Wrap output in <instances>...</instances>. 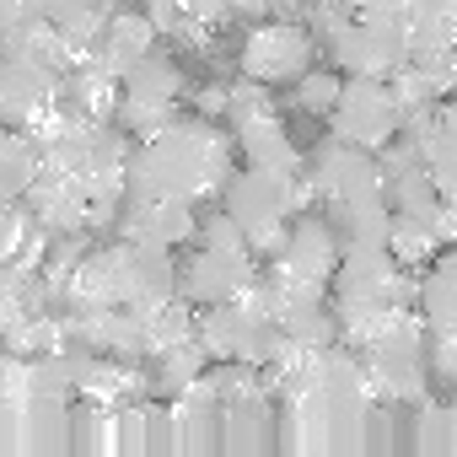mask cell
<instances>
[{
	"label": "cell",
	"mask_w": 457,
	"mask_h": 457,
	"mask_svg": "<svg viewBox=\"0 0 457 457\" xmlns=\"http://www.w3.org/2000/svg\"><path fill=\"white\" fill-rule=\"evenodd\" d=\"M387 248L398 253V264H425L441 253V232H436V220H420V215H398L393 210V232H387Z\"/></svg>",
	"instance_id": "18"
},
{
	"label": "cell",
	"mask_w": 457,
	"mask_h": 457,
	"mask_svg": "<svg viewBox=\"0 0 457 457\" xmlns=\"http://www.w3.org/2000/svg\"><path fill=\"white\" fill-rule=\"evenodd\" d=\"M156 33H162V28H156L145 12H108V17H103V33L92 38V49H87V54H92L103 71L124 76L140 54H151V49H156Z\"/></svg>",
	"instance_id": "12"
},
{
	"label": "cell",
	"mask_w": 457,
	"mask_h": 457,
	"mask_svg": "<svg viewBox=\"0 0 457 457\" xmlns=\"http://www.w3.org/2000/svg\"><path fill=\"white\" fill-rule=\"evenodd\" d=\"M414 446L420 452H457V409H425Z\"/></svg>",
	"instance_id": "19"
},
{
	"label": "cell",
	"mask_w": 457,
	"mask_h": 457,
	"mask_svg": "<svg viewBox=\"0 0 457 457\" xmlns=\"http://www.w3.org/2000/svg\"><path fill=\"white\" fill-rule=\"evenodd\" d=\"M420 318H425V328H457V248H446L436 264H430V275L420 280Z\"/></svg>",
	"instance_id": "15"
},
{
	"label": "cell",
	"mask_w": 457,
	"mask_h": 457,
	"mask_svg": "<svg viewBox=\"0 0 457 457\" xmlns=\"http://www.w3.org/2000/svg\"><path fill=\"white\" fill-rule=\"evenodd\" d=\"M307 65H318V38L307 22H259L243 38V76L264 87H291Z\"/></svg>",
	"instance_id": "7"
},
{
	"label": "cell",
	"mask_w": 457,
	"mask_h": 457,
	"mask_svg": "<svg viewBox=\"0 0 457 457\" xmlns=\"http://www.w3.org/2000/svg\"><path fill=\"white\" fill-rule=\"evenodd\" d=\"M204 371H210V350H204L199 334H194V339H183V345H172V350L156 355V377H151V387H156L162 398H183Z\"/></svg>",
	"instance_id": "16"
},
{
	"label": "cell",
	"mask_w": 457,
	"mask_h": 457,
	"mask_svg": "<svg viewBox=\"0 0 457 457\" xmlns=\"http://www.w3.org/2000/svg\"><path fill=\"white\" fill-rule=\"evenodd\" d=\"M60 103H65V71L28 54H0V124L33 129Z\"/></svg>",
	"instance_id": "8"
},
{
	"label": "cell",
	"mask_w": 457,
	"mask_h": 457,
	"mask_svg": "<svg viewBox=\"0 0 457 457\" xmlns=\"http://www.w3.org/2000/svg\"><path fill=\"white\" fill-rule=\"evenodd\" d=\"M178 12H183L188 22L210 28V22H220V17H232V0H178Z\"/></svg>",
	"instance_id": "20"
},
{
	"label": "cell",
	"mask_w": 457,
	"mask_h": 457,
	"mask_svg": "<svg viewBox=\"0 0 457 457\" xmlns=\"http://www.w3.org/2000/svg\"><path fill=\"white\" fill-rule=\"evenodd\" d=\"M119 92H124V103L178 108V97L188 92V76H183V65H178L167 49H151V54H140V60L119 76Z\"/></svg>",
	"instance_id": "13"
},
{
	"label": "cell",
	"mask_w": 457,
	"mask_h": 457,
	"mask_svg": "<svg viewBox=\"0 0 457 457\" xmlns=\"http://www.w3.org/2000/svg\"><path fill=\"white\" fill-rule=\"evenodd\" d=\"M232 145L204 113L199 119H172L151 140L135 145L129 172H124V199H204L220 194L232 178Z\"/></svg>",
	"instance_id": "1"
},
{
	"label": "cell",
	"mask_w": 457,
	"mask_h": 457,
	"mask_svg": "<svg viewBox=\"0 0 457 457\" xmlns=\"http://www.w3.org/2000/svg\"><path fill=\"white\" fill-rule=\"evenodd\" d=\"M398 129H403V103H398L393 81L387 76H350L334 113H328V135L366 145V151H382L387 140H398Z\"/></svg>",
	"instance_id": "4"
},
{
	"label": "cell",
	"mask_w": 457,
	"mask_h": 457,
	"mask_svg": "<svg viewBox=\"0 0 457 457\" xmlns=\"http://www.w3.org/2000/svg\"><path fill=\"white\" fill-rule=\"evenodd\" d=\"M22 312H28V307H22V291H17V286H6V280H0V334H12Z\"/></svg>",
	"instance_id": "21"
},
{
	"label": "cell",
	"mask_w": 457,
	"mask_h": 457,
	"mask_svg": "<svg viewBox=\"0 0 457 457\" xmlns=\"http://www.w3.org/2000/svg\"><path fill=\"white\" fill-rule=\"evenodd\" d=\"M339 92H345V71H339V65H307V71L291 81L296 108L312 113V119H328L334 103H339Z\"/></svg>",
	"instance_id": "17"
},
{
	"label": "cell",
	"mask_w": 457,
	"mask_h": 457,
	"mask_svg": "<svg viewBox=\"0 0 457 457\" xmlns=\"http://www.w3.org/2000/svg\"><path fill=\"white\" fill-rule=\"evenodd\" d=\"M237 151L248 167H275V172H302V156H296V140L286 135V119L270 113V119H253L243 129H232Z\"/></svg>",
	"instance_id": "14"
},
{
	"label": "cell",
	"mask_w": 457,
	"mask_h": 457,
	"mask_svg": "<svg viewBox=\"0 0 457 457\" xmlns=\"http://www.w3.org/2000/svg\"><path fill=\"white\" fill-rule=\"evenodd\" d=\"M119 248V302L124 307H156L167 296H178V259L172 248H151V243H113Z\"/></svg>",
	"instance_id": "10"
},
{
	"label": "cell",
	"mask_w": 457,
	"mask_h": 457,
	"mask_svg": "<svg viewBox=\"0 0 457 457\" xmlns=\"http://www.w3.org/2000/svg\"><path fill=\"white\" fill-rule=\"evenodd\" d=\"M339 226L323 220V215H296V226L286 232V248L275 253V275L286 280H307V286H334V270H339Z\"/></svg>",
	"instance_id": "9"
},
{
	"label": "cell",
	"mask_w": 457,
	"mask_h": 457,
	"mask_svg": "<svg viewBox=\"0 0 457 457\" xmlns=\"http://www.w3.org/2000/svg\"><path fill=\"white\" fill-rule=\"evenodd\" d=\"M323 49L328 65H339L345 76H393L398 65H409V22L382 12H355Z\"/></svg>",
	"instance_id": "3"
},
{
	"label": "cell",
	"mask_w": 457,
	"mask_h": 457,
	"mask_svg": "<svg viewBox=\"0 0 457 457\" xmlns=\"http://www.w3.org/2000/svg\"><path fill=\"white\" fill-rule=\"evenodd\" d=\"M92 6H97V12H113V6H119V0H92Z\"/></svg>",
	"instance_id": "22"
},
{
	"label": "cell",
	"mask_w": 457,
	"mask_h": 457,
	"mask_svg": "<svg viewBox=\"0 0 457 457\" xmlns=\"http://www.w3.org/2000/svg\"><path fill=\"white\" fill-rule=\"evenodd\" d=\"M259 253L243 248H215V243H194L188 264H178V296L188 307H220V302H237L259 286Z\"/></svg>",
	"instance_id": "5"
},
{
	"label": "cell",
	"mask_w": 457,
	"mask_h": 457,
	"mask_svg": "<svg viewBox=\"0 0 457 457\" xmlns=\"http://www.w3.org/2000/svg\"><path fill=\"white\" fill-rule=\"evenodd\" d=\"M312 183H302V172H275V167H248L226 178L220 188V210L243 226V237L253 253L275 259L286 248V232H291V215L302 210Z\"/></svg>",
	"instance_id": "2"
},
{
	"label": "cell",
	"mask_w": 457,
	"mask_h": 457,
	"mask_svg": "<svg viewBox=\"0 0 457 457\" xmlns=\"http://www.w3.org/2000/svg\"><path fill=\"white\" fill-rule=\"evenodd\" d=\"M312 194L318 199H328V215L334 210H350V204H361V199H382L387 188H382V162H377V151H366V145H350V140H323L318 151H312Z\"/></svg>",
	"instance_id": "6"
},
{
	"label": "cell",
	"mask_w": 457,
	"mask_h": 457,
	"mask_svg": "<svg viewBox=\"0 0 457 457\" xmlns=\"http://www.w3.org/2000/svg\"><path fill=\"white\" fill-rule=\"evenodd\" d=\"M119 232H124L129 243H151V248H172V253H178L183 243H194L199 215H194L188 199H129Z\"/></svg>",
	"instance_id": "11"
}]
</instances>
